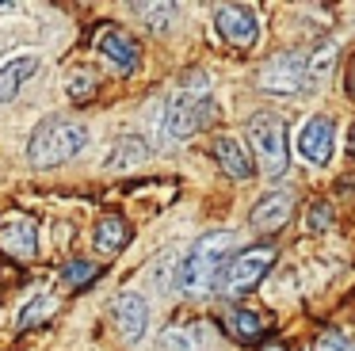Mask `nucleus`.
<instances>
[{
	"label": "nucleus",
	"instance_id": "1",
	"mask_svg": "<svg viewBox=\"0 0 355 351\" xmlns=\"http://www.w3.org/2000/svg\"><path fill=\"white\" fill-rule=\"evenodd\" d=\"M85 145H88V126L80 119H69V114H46V119L31 130L27 160H31L35 168H58V164H69Z\"/></svg>",
	"mask_w": 355,
	"mask_h": 351
},
{
	"label": "nucleus",
	"instance_id": "2",
	"mask_svg": "<svg viewBox=\"0 0 355 351\" xmlns=\"http://www.w3.org/2000/svg\"><path fill=\"white\" fill-rule=\"evenodd\" d=\"M233 252V233L230 229H214V233L199 237L184 264L176 267V290L187 298H202L218 282V271L225 267V256Z\"/></svg>",
	"mask_w": 355,
	"mask_h": 351
},
{
	"label": "nucleus",
	"instance_id": "3",
	"mask_svg": "<svg viewBox=\"0 0 355 351\" xmlns=\"http://www.w3.org/2000/svg\"><path fill=\"white\" fill-rule=\"evenodd\" d=\"M218 114V103L210 99L207 92V76H191L187 80V88L180 92V96H172V103L164 107V122L161 130L172 137V142H184V137L199 134L202 126H210Z\"/></svg>",
	"mask_w": 355,
	"mask_h": 351
},
{
	"label": "nucleus",
	"instance_id": "4",
	"mask_svg": "<svg viewBox=\"0 0 355 351\" xmlns=\"http://www.w3.org/2000/svg\"><path fill=\"white\" fill-rule=\"evenodd\" d=\"M248 142H252V153L256 160H260V168L271 176V180H279V176L286 172V126L279 114L271 111H260L248 119Z\"/></svg>",
	"mask_w": 355,
	"mask_h": 351
},
{
	"label": "nucleus",
	"instance_id": "5",
	"mask_svg": "<svg viewBox=\"0 0 355 351\" xmlns=\"http://www.w3.org/2000/svg\"><path fill=\"white\" fill-rule=\"evenodd\" d=\"M271 264H275V248H268V244L245 248L241 256H233L230 264H225L218 286H222L225 298H237V294H245L248 286H256V282H260L263 275L271 271Z\"/></svg>",
	"mask_w": 355,
	"mask_h": 351
},
{
	"label": "nucleus",
	"instance_id": "6",
	"mask_svg": "<svg viewBox=\"0 0 355 351\" xmlns=\"http://www.w3.org/2000/svg\"><path fill=\"white\" fill-rule=\"evenodd\" d=\"M214 27L237 50H252L256 38H260V19H256V8L248 4H222L214 12Z\"/></svg>",
	"mask_w": 355,
	"mask_h": 351
},
{
	"label": "nucleus",
	"instance_id": "7",
	"mask_svg": "<svg viewBox=\"0 0 355 351\" xmlns=\"http://www.w3.org/2000/svg\"><path fill=\"white\" fill-rule=\"evenodd\" d=\"M306 84V53H279L260 69V88L271 96H294Z\"/></svg>",
	"mask_w": 355,
	"mask_h": 351
},
{
	"label": "nucleus",
	"instance_id": "8",
	"mask_svg": "<svg viewBox=\"0 0 355 351\" xmlns=\"http://www.w3.org/2000/svg\"><path fill=\"white\" fill-rule=\"evenodd\" d=\"M0 248L12 259H35L39 256V221L24 210H12L0 218Z\"/></svg>",
	"mask_w": 355,
	"mask_h": 351
},
{
	"label": "nucleus",
	"instance_id": "9",
	"mask_svg": "<svg viewBox=\"0 0 355 351\" xmlns=\"http://www.w3.org/2000/svg\"><path fill=\"white\" fill-rule=\"evenodd\" d=\"M298 153L309 160V164H329L332 160V145H336V122L332 119H324V114H313V119H306L302 122V130H298Z\"/></svg>",
	"mask_w": 355,
	"mask_h": 351
},
{
	"label": "nucleus",
	"instance_id": "10",
	"mask_svg": "<svg viewBox=\"0 0 355 351\" xmlns=\"http://www.w3.org/2000/svg\"><path fill=\"white\" fill-rule=\"evenodd\" d=\"M111 320H115L119 336H123L126 343H138L141 336H146V328H149V305H146V298L134 294V290L115 294V302H111Z\"/></svg>",
	"mask_w": 355,
	"mask_h": 351
},
{
	"label": "nucleus",
	"instance_id": "11",
	"mask_svg": "<svg viewBox=\"0 0 355 351\" xmlns=\"http://www.w3.org/2000/svg\"><path fill=\"white\" fill-rule=\"evenodd\" d=\"M96 50H100L103 58L119 69V73H134L138 61H141L138 42H134L123 27H100V31H96Z\"/></svg>",
	"mask_w": 355,
	"mask_h": 351
},
{
	"label": "nucleus",
	"instance_id": "12",
	"mask_svg": "<svg viewBox=\"0 0 355 351\" xmlns=\"http://www.w3.org/2000/svg\"><path fill=\"white\" fill-rule=\"evenodd\" d=\"M294 214V195L283 187L268 191V195H260V203L252 206V214H248V221H252L256 229H263V233H271V229L286 225Z\"/></svg>",
	"mask_w": 355,
	"mask_h": 351
},
{
	"label": "nucleus",
	"instance_id": "13",
	"mask_svg": "<svg viewBox=\"0 0 355 351\" xmlns=\"http://www.w3.org/2000/svg\"><path fill=\"white\" fill-rule=\"evenodd\" d=\"M214 157H218V164H222V172L230 176V180H248V176L256 172V168H252V153L245 149L241 137H230V134L214 137Z\"/></svg>",
	"mask_w": 355,
	"mask_h": 351
},
{
	"label": "nucleus",
	"instance_id": "14",
	"mask_svg": "<svg viewBox=\"0 0 355 351\" xmlns=\"http://www.w3.org/2000/svg\"><path fill=\"white\" fill-rule=\"evenodd\" d=\"M146 160H149V145L141 142L138 134H123L115 142V149L107 153L103 168H107V172H134V168H141Z\"/></svg>",
	"mask_w": 355,
	"mask_h": 351
},
{
	"label": "nucleus",
	"instance_id": "15",
	"mask_svg": "<svg viewBox=\"0 0 355 351\" xmlns=\"http://www.w3.org/2000/svg\"><path fill=\"white\" fill-rule=\"evenodd\" d=\"M35 73H39V58H31V53L12 58L8 65H0V103H12V99L19 96V88H24Z\"/></svg>",
	"mask_w": 355,
	"mask_h": 351
},
{
	"label": "nucleus",
	"instance_id": "16",
	"mask_svg": "<svg viewBox=\"0 0 355 351\" xmlns=\"http://www.w3.org/2000/svg\"><path fill=\"white\" fill-rule=\"evenodd\" d=\"M92 244H96V252H103V256H115V252H123L126 244H130V225H126L119 214H103V218L96 221Z\"/></svg>",
	"mask_w": 355,
	"mask_h": 351
},
{
	"label": "nucleus",
	"instance_id": "17",
	"mask_svg": "<svg viewBox=\"0 0 355 351\" xmlns=\"http://www.w3.org/2000/svg\"><path fill=\"white\" fill-rule=\"evenodd\" d=\"M225 328H230V336L241 343H256L263 336V320H260V313H252V309H233L230 317H225Z\"/></svg>",
	"mask_w": 355,
	"mask_h": 351
},
{
	"label": "nucleus",
	"instance_id": "18",
	"mask_svg": "<svg viewBox=\"0 0 355 351\" xmlns=\"http://www.w3.org/2000/svg\"><path fill=\"white\" fill-rule=\"evenodd\" d=\"M336 53H340L336 42H321L313 53H306V80H324L336 65Z\"/></svg>",
	"mask_w": 355,
	"mask_h": 351
},
{
	"label": "nucleus",
	"instance_id": "19",
	"mask_svg": "<svg viewBox=\"0 0 355 351\" xmlns=\"http://www.w3.org/2000/svg\"><path fill=\"white\" fill-rule=\"evenodd\" d=\"M157 343H161V351H199V328H191V325H168Z\"/></svg>",
	"mask_w": 355,
	"mask_h": 351
},
{
	"label": "nucleus",
	"instance_id": "20",
	"mask_svg": "<svg viewBox=\"0 0 355 351\" xmlns=\"http://www.w3.org/2000/svg\"><path fill=\"white\" fill-rule=\"evenodd\" d=\"M134 15H141L149 31H168L172 15H176V4H134Z\"/></svg>",
	"mask_w": 355,
	"mask_h": 351
},
{
	"label": "nucleus",
	"instance_id": "21",
	"mask_svg": "<svg viewBox=\"0 0 355 351\" xmlns=\"http://www.w3.org/2000/svg\"><path fill=\"white\" fill-rule=\"evenodd\" d=\"M96 88H100V80H96L92 73H85V69H69V76H65V92H69L73 103H85V99H92Z\"/></svg>",
	"mask_w": 355,
	"mask_h": 351
},
{
	"label": "nucleus",
	"instance_id": "22",
	"mask_svg": "<svg viewBox=\"0 0 355 351\" xmlns=\"http://www.w3.org/2000/svg\"><path fill=\"white\" fill-rule=\"evenodd\" d=\"M54 309H58V298H54V294H39L24 313H19V328H35L39 320H46Z\"/></svg>",
	"mask_w": 355,
	"mask_h": 351
},
{
	"label": "nucleus",
	"instance_id": "23",
	"mask_svg": "<svg viewBox=\"0 0 355 351\" xmlns=\"http://www.w3.org/2000/svg\"><path fill=\"white\" fill-rule=\"evenodd\" d=\"M96 275H100V264H88V259H73V264H65L62 279L69 282V286H85V282H92Z\"/></svg>",
	"mask_w": 355,
	"mask_h": 351
},
{
	"label": "nucleus",
	"instance_id": "24",
	"mask_svg": "<svg viewBox=\"0 0 355 351\" xmlns=\"http://www.w3.org/2000/svg\"><path fill=\"white\" fill-rule=\"evenodd\" d=\"M313 351H355V343L344 332H321L313 343Z\"/></svg>",
	"mask_w": 355,
	"mask_h": 351
},
{
	"label": "nucleus",
	"instance_id": "25",
	"mask_svg": "<svg viewBox=\"0 0 355 351\" xmlns=\"http://www.w3.org/2000/svg\"><path fill=\"white\" fill-rule=\"evenodd\" d=\"M332 225V203H313L309 206V233H324Z\"/></svg>",
	"mask_w": 355,
	"mask_h": 351
},
{
	"label": "nucleus",
	"instance_id": "26",
	"mask_svg": "<svg viewBox=\"0 0 355 351\" xmlns=\"http://www.w3.org/2000/svg\"><path fill=\"white\" fill-rule=\"evenodd\" d=\"M347 149L355 153V126H352V134H347Z\"/></svg>",
	"mask_w": 355,
	"mask_h": 351
},
{
	"label": "nucleus",
	"instance_id": "27",
	"mask_svg": "<svg viewBox=\"0 0 355 351\" xmlns=\"http://www.w3.org/2000/svg\"><path fill=\"white\" fill-rule=\"evenodd\" d=\"M263 351H286V348H283V343H268Z\"/></svg>",
	"mask_w": 355,
	"mask_h": 351
},
{
	"label": "nucleus",
	"instance_id": "28",
	"mask_svg": "<svg viewBox=\"0 0 355 351\" xmlns=\"http://www.w3.org/2000/svg\"><path fill=\"white\" fill-rule=\"evenodd\" d=\"M352 96H355V69H352Z\"/></svg>",
	"mask_w": 355,
	"mask_h": 351
}]
</instances>
